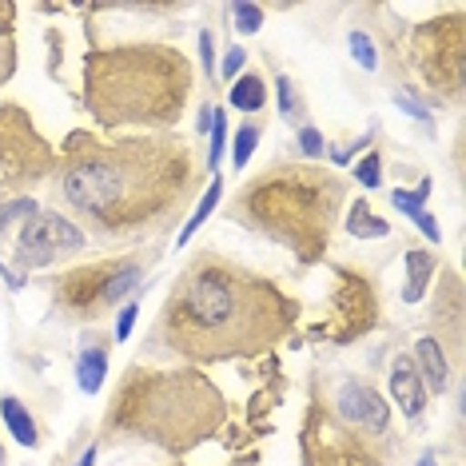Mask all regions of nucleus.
<instances>
[{
	"mask_svg": "<svg viewBox=\"0 0 466 466\" xmlns=\"http://www.w3.org/2000/svg\"><path fill=\"white\" fill-rule=\"evenodd\" d=\"M199 65H204L208 80H216V40H211V28H199Z\"/></svg>",
	"mask_w": 466,
	"mask_h": 466,
	"instance_id": "obj_32",
	"label": "nucleus"
},
{
	"mask_svg": "<svg viewBox=\"0 0 466 466\" xmlns=\"http://www.w3.org/2000/svg\"><path fill=\"white\" fill-rule=\"evenodd\" d=\"M243 65H248V52H243V48H228L224 65H219V76L239 80V76H243Z\"/></svg>",
	"mask_w": 466,
	"mask_h": 466,
	"instance_id": "obj_34",
	"label": "nucleus"
},
{
	"mask_svg": "<svg viewBox=\"0 0 466 466\" xmlns=\"http://www.w3.org/2000/svg\"><path fill=\"white\" fill-rule=\"evenodd\" d=\"M259 136H263V124H239L236 140H231V160H236V167H248V160L259 147Z\"/></svg>",
	"mask_w": 466,
	"mask_h": 466,
	"instance_id": "obj_22",
	"label": "nucleus"
},
{
	"mask_svg": "<svg viewBox=\"0 0 466 466\" xmlns=\"http://www.w3.org/2000/svg\"><path fill=\"white\" fill-rule=\"evenodd\" d=\"M0 466H5V447H0Z\"/></svg>",
	"mask_w": 466,
	"mask_h": 466,
	"instance_id": "obj_39",
	"label": "nucleus"
},
{
	"mask_svg": "<svg viewBox=\"0 0 466 466\" xmlns=\"http://www.w3.org/2000/svg\"><path fill=\"white\" fill-rule=\"evenodd\" d=\"M347 48H351L355 65L363 68V72H375L379 68V48H375V40H370L363 28H351V33H347Z\"/></svg>",
	"mask_w": 466,
	"mask_h": 466,
	"instance_id": "obj_23",
	"label": "nucleus"
},
{
	"mask_svg": "<svg viewBox=\"0 0 466 466\" xmlns=\"http://www.w3.org/2000/svg\"><path fill=\"white\" fill-rule=\"evenodd\" d=\"M224 144H228V116L224 108H216V120H211V147H208V172H216L219 160H224Z\"/></svg>",
	"mask_w": 466,
	"mask_h": 466,
	"instance_id": "obj_27",
	"label": "nucleus"
},
{
	"mask_svg": "<svg viewBox=\"0 0 466 466\" xmlns=\"http://www.w3.org/2000/svg\"><path fill=\"white\" fill-rule=\"evenodd\" d=\"M0 415H5V422H8V431H13V439L20 442V447H40V431H36V422H33V415H28V407L20 402L16 395H5L0 399Z\"/></svg>",
	"mask_w": 466,
	"mask_h": 466,
	"instance_id": "obj_18",
	"label": "nucleus"
},
{
	"mask_svg": "<svg viewBox=\"0 0 466 466\" xmlns=\"http://www.w3.org/2000/svg\"><path fill=\"white\" fill-rule=\"evenodd\" d=\"M16 28V5H8V0H0V40L13 36Z\"/></svg>",
	"mask_w": 466,
	"mask_h": 466,
	"instance_id": "obj_36",
	"label": "nucleus"
},
{
	"mask_svg": "<svg viewBox=\"0 0 466 466\" xmlns=\"http://www.w3.org/2000/svg\"><path fill=\"white\" fill-rule=\"evenodd\" d=\"M299 451L303 466H395L399 439L347 427L315 395H307V410L299 422Z\"/></svg>",
	"mask_w": 466,
	"mask_h": 466,
	"instance_id": "obj_7",
	"label": "nucleus"
},
{
	"mask_svg": "<svg viewBox=\"0 0 466 466\" xmlns=\"http://www.w3.org/2000/svg\"><path fill=\"white\" fill-rule=\"evenodd\" d=\"M415 370L427 395H447L451 390V355L434 335H422L415 343Z\"/></svg>",
	"mask_w": 466,
	"mask_h": 466,
	"instance_id": "obj_14",
	"label": "nucleus"
},
{
	"mask_svg": "<svg viewBox=\"0 0 466 466\" xmlns=\"http://www.w3.org/2000/svg\"><path fill=\"white\" fill-rule=\"evenodd\" d=\"M410 68L427 96L442 104H459L466 92V20L462 8H451L447 16L422 20L410 33Z\"/></svg>",
	"mask_w": 466,
	"mask_h": 466,
	"instance_id": "obj_9",
	"label": "nucleus"
},
{
	"mask_svg": "<svg viewBox=\"0 0 466 466\" xmlns=\"http://www.w3.org/2000/svg\"><path fill=\"white\" fill-rule=\"evenodd\" d=\"M199 179L204 164L176 132H72L60 144L56 196L84 236L128 243L172 231Z\"/></svg>",
	"mask_w": 466,
	"mask_h": 466,
	"instance_id": "obj_1",
	"label": "nucleus"
},
{
	"mask_svg": "<svg viewBox=\"0 0 466 466\" xmlns=\"http://www.w3.org/2000/svg\"><path fill=\"white\" fill-rule=\"evenodd\" d=\"M303 307L275 279L216 248L196 251L164 295L147 351L187 367L236 363L279 347Z\"/></svg>",
	"mask_w": 466,
	"mask_h": 466,
	"instance_id": "obj_2",
	"label": "nucleus"
},
{
	"mask_svg": "<svg viewBox=\"0 0 466 466\" xmlns=\"http://www.w3.org/2000/svg\"><path fill=\"white\" fill-rule=\"evenodd\" d=\"M219 199H224V179H219V172H216V179H211V187H208V192H204V199H199V204H196V211H192V219H187V224H184V228H179V236H176V243H179V248H184V243H187V239H192V236H196V231H199V228H204V224H208V219H211V211H216V208H219Z\"/></svg>",
	"mask_w": 466,
	"mask_h": 466,
	"instance_id": "obj_20",
	"label": "nucleus"
},
{
	"mask_svg": "<svg viewBox=\"0 0 466 466\" xmlns=\"http://www.w3.org/2000/svg\"><path fill=\"white\" fill-rule=\"evenodd\" d=\"M228 100H231V108L256 116V112H263V104H268V84H263L259 72H243V76L231 84V96Z\"/></svg>",
	"mask_w": 466,
	"mask_h": 466,
	"instance_id": "obj_19",
	"label": "nucleus"
},
{
	"mask_svg": "<svg viewBox=\"0 0 466 466\" xmlns=\"http://www.w3.org/2000/svg\"><path fill=\"white\" fill-rule=\"evenodd\" d=\"M383 299H379L375 275L355 268V263H335L331 268V291L323 299V315L311 327V339L323 343H355L367 331L379 327Z\"/></svg>",
	"mask_w": 466,
	"mask_h": 466,
	"instance_id": "obj_10",
	"label": "nucleus"
},
{
	"mask_svg": "<svg viewBox=\"0 0 466 466\" xmlns=\"http://www.w3.org/2000/svg\"><path fill=\"white\" fill-rule=\"evenodd\" d=\"M60 152L36 128L33 112L16 100H0V204L28 196L56 176Z\"/></svg>",
	"mask_w": 466,
	"mask_h": 466,
	"instance_id": "obj_8",
	"label": "nucleus"
},
{
	"mask_svg": "<svg viewBox=\"0 0 466 466\" xmlns=\"http://www.w3.org/2000/svg\"><path fill=\"white\" fill-rule=\"evenodd\" d=\"M395 104H399V108L407 112V116H415L419 124H431V108H427V104H422V100L415 96V92H407V88L395 92Z\"/></svg>",
	"mask_w": 466,
	"mask_h": 466,
	"instance_id": "obj_31",
	"label": "nucleus"
},
{
	"mask_svg": "<svg viewBox=\"0 0 466 466\" xmlns=\"http://www.w3.org/2000/svg\"><path fill=\"white\" fill-rule=\"evenodd\" d=\"M343 204L347 184L339 172L307 160H275L236 187L228 219L288 248L303 268H311L331 251Z\"/></svg>",
	"mask_w": 466,
	"mask_h": 466,
	"instance_id": "obj_5",
	"label": "nucleus"
},
{
	"mask_svg": "<svg viewBox=\"0 0 466 466\" xmlns=\"http://www.w3.org/2000/svg\"><path fill=\"white\" fill-rule=\"evenodd\" d=\"M355 179L367 187V192H375V187L383 184V156H379V147H370L363 160L355 164Z\"/></svg>",
	"mask_w": 466,
	"mask_h": 466,
	"instance_id": "obj_26",
	"label": "nucleus"
},
{
	"mask_svg": "<svg viewBox=\"0 0 466 466\" xmlns=\"http://www.w3.org/2000/svg\"><path fill=\"white\" fill-rule=\"evenodd\" d=\"M136 315H140V303H136V299H128V303L120 307V315H116V327H112V339H116V343H124V339L132 335Z\"/></svg>",
	"mask_w": 466,
	"mask_h": 466,
	"instance_id": "obj_30",
	"label": "nucleus"
},
{
	"mask_svg": "<svg viewBox=\"0 0 466 466\" xmlns=\"http://www.w3.org/2000/svg\"><path fill=\"white\" fill-rule=\"evenodd\" d=\"M228 422V399L199 367H128L108 395L100 439L187 454Z\"/></svg>",
	"mask_w": 466,
	"mask_h": 466,
	"instance_id": "obj_4",
	"label": "nucleus"
},
{
	"mask_svg": "<svg viewBox=\"0 0 466 466\" xmlns=\"http://www.w3.org/2000/svg\"><path fill=\"white\" fill-rule=\"evenodd\" d=\"M427 196H431V179H422L415 192H390V204H395L399 211H407V219H410V216H419V211H422Z\"/></svg>",
	"mask_w": 466,
	"mask_h": 466,
	"instance_id": "obj_29",
	"label": "nucleus"
},
{
	"mask_svg": "<svg viewBox=\"0 0 466 466\" xmlns=\"http://www.w3.org/2000/svg\"><path fill=\"white\" fill-rule=\"evenodd\" d=\"M108 343L112 335H100V331H88L84 335V351L76 359V383L84 395H96L108 379Z\"/></svg>",
	"mask_w": 466,
	"mask_h": 466,
	"instance_id": "obj_15",
	"label": "nucleus"
},
{
	"mask_svg": "<svg viewBox=\"0 0 466 466\" xmlns=\"http://www.w3.org/2000/svg\"><path fill=\"white\" fill-rule=\"evenodd\" d=\"M275 96H279V116L288 124H303L307 120V104H303V96H299V84H295L291 76H275Z\"/></svg>",
	"mask_w": 466,
	"mask_h": 466,
	"instance_id": "obj_21",
	"label": "nucleus"
},
{
	"mask_svg": "<svg viewBox=\"0 0 466 466\" xmlns=\"http://www.w3.org/2000/svg\"><path fill=\"white\" fill-rule=\"evenodd\" d=\"M13 72H16V40L5 36L0 40V84L13 80Z\"/></svg>",
	"mask_w": 466,
	"mask_h": 466,
	"instance_id": "obj_33",
	"label": "nucleus"
},
{
	"mask_svg": "<svg viewBox=\"0 0 466 466\" xmlns=\"http://www.w3.org/2000/svg\"><path fill=\"white\" fill-rule=\"evenodd\" d=\"M147 275L144 256H112V259H92L76 268L60 271L52 279V311L65 323H96L100 315L120 311L124 303L140 291Z\"/></svg>",
	"mask_w": 466,
	"mask_h": 466,
	"instance_id": "obj_6",
	"label": "nucleus"
},
{
	"mask_svg": "<svg viewBox=\"0 0 466 466\" xmlns=\"http://www.w3.org/2000/svg\"><path fill=\"white\" fill-rule=\"evenodd\" d=\"M84 108L104 136L172 132L192 100L196 68L184 48L164 40L100 45L84 56Z\"/></svg>",
	"mask_w": 466,
	"mask_h": 466,
	"instance_id": "obj_3",
	"label": "nucleus"
},
{
	"mask_svg": "<svg viewBox=\"0 0 466 466\" xmlns=\"http://www.w3.org/2000/svg\"><path fill=\"white\" fill-rule=\"evenodd\" d=\"M402 268H407V283H402V303H419L427 295L431 279L439 275V256L427 248H407L402 251Z\"/></svg>",
	"mask_w": 466,
	"mask_h": 466,
	"instance_id": "obj_16",
	"label": "nucleus"
},
{
	"mask_svg": "<svg viewBox=\"0 0 466 466\" xmlns=\"http://www.w3.org/2000/svg\"><path fill=\"white\" fill-rule=\"evenodd\" d=\"M390 399L407 419H419L427 410V387H422L410 355H395V363H390Z\"/></svg>",
	"mask_w": 466,
	"mask_h": 466,
	"instance_id": "obj_13",
	"label": "nucleus"
},
{
	"mask_svg": "<svg viewBox=\"0 0 466 466\" xmlns=\"http://www.w3.org/2000/svg\"><path fill=\"white\" fill-rule=\"evenodd\" d=\"M231 13V20H236V33H243V36H256L259 28H263V5H231L228 8Z\"/></svg>",
	"mask_w": 466,
	"mask_h": 466,
	"instance_id": "obj_25",
	"label": "nucleus"
},
{
	"mask_svg": "<svg viewBox=\"0 0 466 466\" xmlns=\"http://www.w3.org/2000/svg\"><path fill=\"white\" fill-rule=\"evenodd\" d=\"M343 228L351 239H387L390 236V224L367 204V199H355L351 211H347V219H343Z\"/></svg>",
	"mask_w": 466,
	"mask_h": 466,
	"instance_id": "obj_17",
	"label": "nucleus"
},
{
	"mask_svg": "<svg viewBox=\"0 0 466 466\" xmlns=\"http://www.w3.org/2000/svg\"><path fill=\"white\" fill-rule=\"evenodd\" d=\"M410 219H415V224L422 228V236H427L431 243H439V239H442V231H439V224H434V216H431V211H427V208H422V211H419V216H410Z\"/></svg>",
	"mask_w": 466,
	"mask_h": 466,
	"instance_id": "obj_35",
	"label": "nucleus"
},
{
	"mask_svg": "<svg viewBox=\"0 0 466 466\" xmlns=\"http://www.w3.org/2000/svg\"><path fill=\"white\" fill-rule=\"evenodd\" d=\"M84 248H88V236L80 231L76 219H68L56 208H36L20 224V236L13 243V263L20 271H40L52 268V263L76 259Z\"/></svg>",
	"mask_w": 466,
	"mask_h": 466,
	"instance_id": "obj_11",
	"label": "nucleus"
},
{
	"mask_svg": "<svg viewBox=\"0 0 466 466\" xmlns=\"http://www.w3.org/2000/svg\"><path fill=\"white\" fill-rule=\"evenodd\" d=\"M36 211V199L33 196H20V199H8V204H0V236H5L8 228L16 224V219H28Z\"/></svg>",
	"mask_w": 466,
	"mask_h": 466,
	"instance_id": "obj_28",
	"label": "nucleus"
},
{
	"mask_svg": "<svg viewBox=\"0 0 466 466\" xmlns=\"http://www.w3.org/2000/svg\"><path fill=\"white\" fill-rule=\"evenodd\" d=\"M92 462H96V442H88V451L80 454V462H76V466H92Z\"/></svg>",
	"mask_w": 466,
	"mask_h": 466,
	"instance_id": "obj_37",
	"label": "nucleus"
},
{
	"mask_svg": "<svg viewBox=\"0 0 466 466\" xmlns=\"http://www.w3.org/2000/svg\"><path fill=\"white\" fill-rule=\"evenodd\" d=\"M415 466H439V454L434 451H427V454H419V462Z\"/></svg>",
	"mask_w": 466,
	"mask_h": 466,
	"instance_id": "obj_38",
	"label": "nucleus"
},
{
	"mask_svg": "<svg viewBox=\"0 0 466 466\" xmlns=\"http://www.w3.org/2000/svg\"><path fill=\"white\" fill-rule=\"evenodd\" d=\"M295 147H299V156H307V164H315L327 152V140H323V132L315 128V124H299V132H295Z\"/></svg>",
	"mask_w": 466,
	"mask_h": 466,
	"instance_id": "obj_24",
	"label": "nucleus"
},
{
	"mask_svg": "<svg viewBox=\"0 0 466 466\" xmlns=\"http://www.w3.org/2000/svg\"><path fill=\"white\" fill-rule=\"evenodd\" d=\"M311 395L331 410L335 419H343L347 427H359L367 434H383L390 439V407L370 383H363L359 375H315Z\"/></svg>",
	"mask_w": 466,
	"mask_h": 466,
	"instance_id": "obj_12",
	"label": "nucleus"
}]
</instances>
